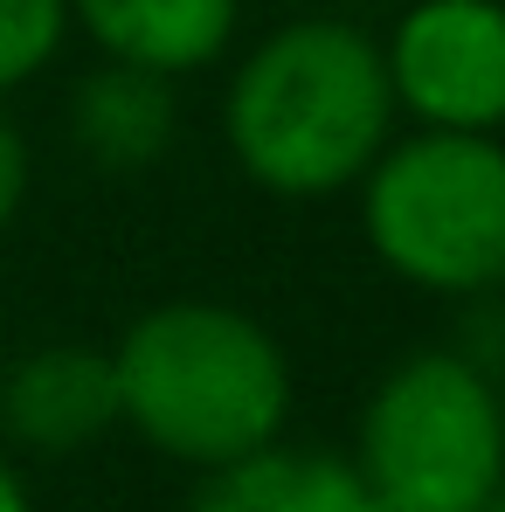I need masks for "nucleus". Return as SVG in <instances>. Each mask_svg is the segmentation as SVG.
I'll use <instances>...</instances> for the list:
<instances>
[{"mask_svg": "<svg viewBox=\"0 0 505 512\" xmlns=\"http://www.w3.org/2000/svg\"><path fill=\"white\" fill-rule=\"evenodd\" d=\"M402 132L381 35L339 14H291L229 63L222 146L236 173L277 201L353 194Z\"/></svg>", "mask_w": 505, "mask_h": 512, "instance_id": "obj_1", "label": "nucleus"}, {"mask_svg": "<svg viewBox=\"0 0 505 512\" xmlns=\"http://www.w3.org/2000/svg\"><path fill=\"white\" fill-rule=\"evenodd\" d=\"M118 429L187 471H222L277 443L298 402V374L284 340L222 298L146 305L118 340Z\"/></svg>", "mask_w": 505, "mask_h": 512, "instance_id": "obj_2", "label": "nucleus"}, {"mask_svg": "<svg viewBox=\"0 0 505 512\" xmlns=\"http://www.w3.org/2000/svg\"><path fill=\"white\" fill-rule=\"evenodd\" d=\"M374 263L422 298L505 291V132H395L353 187Z\"/></svg>", "mask_w": 505, "mask_h": 512, "instance_id": "obj_3", "label": "nucleus"}, {"mask_svg": "<svg viewBox=\"0 0 505 512\" xmlns=\"http://www.w3.org/2000/svg\"><path fill=\"white\" fill-rule=\"evenodd\" d=\"M353 464L395 512H478L505 485L499 374L457 346L395 360L360 409Z\"/></svg>", "mask_w": 505, "mask_h": 512, "instance_id": "obj_4", "label": "nucleus"}, {"mask_svg": "<svg viewBox=\"0 0 505 512\" xmlns=\"http://www.w3.org/2000/svg\"><path fill=\"white\" fill-rule=\"evenodd\" d=\"M381 63L402 125L505 132V0H409Z\"/></svg>", "mask_w": 505, "mask_h": 512, "instance_id": "obj_5", "label": "nucleus"}, {"mask_svg": "<svg viewBox=\"0 0 505 512\" xmlns=\"http://www.w3.org/2000/svg\"><path fill=\"white\" fill-rule=\"evenodd\" d=\"M118 429L111 346L49 340L0 367V443L21 457H84Z\"/></svg>", "mask_w": 505, "mask_h": 512, "instance_id": "obj_6", "label": "nucleus"}, {"mask_svg": "<svg viewBox=\"0 0 505 512\" xmlns=\"http://www.w3.org/2000/svg\"><path fill=\"white\" fill-rule=\"evenodd\" d=\"M70 28L111 63H139L160 77H194L229 63L243 35V0H70Z\"/></svg>", "mask_w": 505, "mask_h": 512, "instance_id": "obj_7", "label": "nucleus"}, {"mask_svg": "<svg viewBox=\"0 0 505 512\" xmlns=\"http://www.w3.org/2000/svg\"><path fill=\"white\" fill-rule=\"evenodd\" d=\"M70 139L97 173H153L180 139L173 77L97 56V70H84L70 90Z\"/></svg>", "mask_w": 505, "mask_h": 512, "instance_id": "obj_8", "label": "nucleus"}, {"mask_svg": "<svg viewBox=\"0 0 505 512\" xmlns=\"http://www.w3.org/2000/svg\"><path fill=\"white\" fill-rule=\"evenodd\" d=\"M187 512H381L360 464L339 450H298V443H263L250 457L201 471V492Z\"/></svg>", "mask_w": 505, "mask_h": 512, "instance_id": "obj_9", "label": "nucleus"}, {"mask_svg": "<svg viewBox=\"0 0 505 512\" xmlns=\"http://www.w3.org/2000/svg\"><path fill=\"white\" fill-rule=\"evenodd\" d=\"M70 42V0H0V97L35 84Z\"/></svg>", "mask_w": 505, "mask_h": 512, "instance_id": "obj_10", "label": "nucleus"}, {"mask_svg": "<svg viewBox=\"0 0 505 512\" xmlns=\"http://www.w3.org/2000/svg\"><path fill=\"white\" fill-rule=\"evenodd\" d=\"M28 180H35V153H28L21 125L0 111V236L21 222V208H28Z\"/></svg>", "mask_w": 505, "mask_h": 512, "instance_id": "obj_11", "label": "nucleus"}, {"mask_svg": "<svg viewBox=\"0 0 505 512\" xmlns=\"http://www.w3.org/2000/svg\"><path fill=\"white\" fill-rule=\"evenodd\" d=\"M0 512H35L28 478H21V464H14V450H7V443H0Z\"/></svg>", "mask_w": 505, "mask_h": 512, "instance_id": "obj_12", "label": "nucleus"}, {"mask_svg": "<svg viewBox=\"0 0 505 512\" xmlns=\"http://www.w3.org/2000/svg\"><path fill=\"white\" fill-rule=\"evenodd\" d=\"M478 512H505V485H499V492H492V499H485Z\"/></svg>", "mask_w": 505, "mask_h": 512, "instance_id": "obj_13", "label": "nucleus"}, {"mask_svg": "<svg viewBox=\"0 0 505 512\" xmlns=\"http://www.w3.org/2000/svg\"><path fill=\"white\" fill-rule=\"evenodd\" d=\"M499 429H505V374H499Z\"/></svg>", "mask_w": 505, "mask_h": 512, "instance_id": "obj_14", "label": "nucleus"}, {"mask_svg": "<svg viewBox=\"0 0 505 512\" xmlns=\"http://www.w3.org/2000/svg\"><path fill=\"white\" fill-rule=\"evenodd\" d=\"M0 367H7V340H0Z\"/></svg>", "mask_w": 505, "mask_h": 512, "instance_id": "obj_15", "label": "nucleus"}, {"mask_svg": "<svg viewBox=\"0 0 505 512\" xmlns=\"http://www.w3.org/2000/svg\"><path fill=\"white\" fill-rule=\"evenodd\" d=\"M374 506H381V499H374ZM381 512H395V506H381Z\"/></svg>", "mask_w": 505, "mask_h": 512, "instance_id": "obj_16", "label": "nucleus"}]
</instances>
